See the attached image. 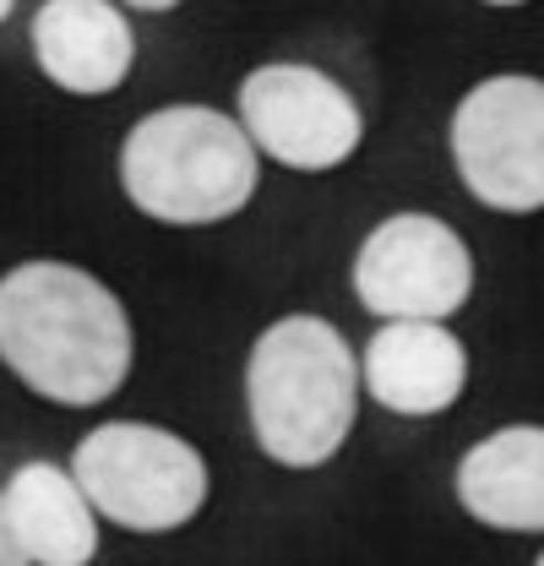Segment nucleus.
<instances>
[{"label":"nucleus","instance_id":"nucleus-2","mask_svg":"<svg viewBox=\"0 0 544 566\" xmlns=\"http://www.w3.org/2000/svg\"><path fill=\"white\" fill-rule=\"evenodd\" d=\"M245 403H251V430L272 463L316 469L338 452L354 424L359 403L354 349L322 316H283L251 349Z\"/></svg>","mask_w":544,"mask_h":566},{"label":"nucleus","instance_id":"nucleus-11","mask_svg":"<svg viewBox=\"0 0 544 566\" xmlns=\"http://www.w3.org/2000/svg\"><path fill=\"white\" fill-rule=\"evenodd\" d=\"M6 523L28 566H87L98 556V523L82 485L55 463H22L0 491Z\"/></svg>","mask_w":544,"mask_h":566},{"label":"nucleus","instance_id":"nucleus-15","mask_svg":"<svg viewBox=\"0 0 544 566\" xmlns=\"http://www.w3.org/2000/svg\"><path fill=\"white\" fill-rule=\"evenodd\" d=\"M490 6H523V0H490Z\"/></svg>","mask_w":544,"mask_h":566},{"label":"nucleus","instance_id":"nucleus-8","mask_svg":"<svg viewBox=\"0 0 544 566\" xmlns=\"http://www.w3.org/2000/svg\"><path fill=\"white\" fill-rule=\"evenodd\" d=\"M359 376L381 409L425 420V415H441L463 398L469 354L441 322H387L365 344Z\"/></svg>","mask_w":544,"mask_h":566},{"label":"nucleus","instance_id":"nucleus-9","mask_svg":"<svg viewBox=\"0 0 544 566\" xmlns=\"http://www.w3.org/2000/svg\"><path fill=\"white\" fill-rule=\"evenodd\" d=\"M39 71L82 98L115 93L136 61L132 22L109 0H44L33 17Z\"/></svg>","mask_w":544,"mask_h":566},{"label":"nucleus","instance_id":"nucleus-7","mask_svg":"<svg viewBox=\"0 0 544 566\" xmlns=\"http://www.w3.org/2000/svg\"><path fill=\"white\" fill-rule=\"evenodd\" d=\"M240 126L257 153L305 175L348 164L365 137V115L348 98V87L294 61L257 66L240 82Z\"/></svg>","mask_w":544,"mask_h":566},{"label":"nucleus","instance_id":"nucleus-3","mask_svg":"<svg viewBox=\"0 0 544 566\" xmlns=\"http://www.w3.org/2000/svg\"><path fill=\"white\" fill-rule=\"evenodd\" d=\"M262 153L245 126L207 104H169L136 120L121 147V186L158 223H218L257 197Z\"/></svg>","mask_w":544,"mask_h":566},{"label":"nucleus","instance_id":"nucleus-13","mask_svg":"<svg viewBox=\"0 0 544 566\" xmlns=\"http://www.w3.org/2000/svg\"><path fill=\"white\" fill-rule=\"evenodd\" d=\"M136 11H169V6H180V0H126Z\"/></svg>","mask_w":544,"mask_h":566},{"label":"nucleus","instance_id":"nucleus-5","mask_svg":"<svg viewBox=\"0 0 544 566\" xmlns=\"http://www.w3.org/2000/svg\"><path fill=\"white\" fill-rule=\"evenodd\" d=\"M452 164L484 208H544V82L490 76L452 115Z\"/></svg>","mask_w":544,"mask_h":566},{"label":"nucleus","instance_id":"nucleus-12","mask_svg":"<svg viewBox=\"0 0 544 566\" xmlns=\"http://www.w3.org/2000/svg\"><path fill=\"white\" fill-rule=\"evenodd\" d=\"M0 566H28L22 545H17V534H11V523H6V501H0Z\"/></svg>","mask_w":544,"mask_h":566},{"label":"nucleus","instance_id":"nucleus-10","mask_svg":"<svg viewBox=\"0 0 544 566\" xmlns=\"http://www.w3.org/2000/svg\"><path fill=\"white\" fill-rule=\"evenodd\" d=\"M469 517L506 534H544V424H506L458 463Z\"/></svg>","mask_w":544,"mask_h":566},{"label":"nucleus","instance_id":"nucleus-4","mask_svg":"<svg viewBox=\"0 0 544 566\" xmlns=\"http://www.w3.org/2000/svg\"><path fill=\"white\" fill-rule=\"evenodd\" d=\"M71 480L82 485L87 506L132 534H169L191 523L207 501L202 452L158 424L115 420L76 441Z\"/></svg>","mask_w":544,"mask_h":566},{"label":"nucleus","instance_id":"nucleus-6","mask_svg":"<svg viewBox=\"0 0 544 566\" xmlns=\"http://www.w3.org/2000/svg\"><path fill=\"white\" fill-rule=\"evenodd\" d=\"M474 289L469 245L430 212L376 223L354 256V294L381 322H447Z\"/></svg>","mask_w":544,"mask_h":566},{"label":"nucleus","instance_id":"nucleus-16","mask_svg":"<svg viewBox=\"0 0 544 566\" xmlns=\"http://www.w3.org/2000/svg\"><path fill=\"white\" fill-rule=\"evenodd\" d=\"M540 566H544V556H540Z\"/></svg>","mask_w":544,"mask_h":566},{"label":"nucleus","instance_id":"nucleus-1","mask_svg":"<svg viewBox=\"0 0 544 566\" xmlns=\"http://www.w3.org/2000/svg\"><path fill=\"white\" fill-rule=\"evenodd\" d=\"M0 359L39 398L93 409L132 370L126 305L71 262H22L0 279Z\"/></svg>","mask_w":544,"mask_h":566},{"label":"nucleus","instance_id":"nucleus-14","mask_svg":"<svg viewBox=\"0 0 544 566\" xmlns=\"http://www.w3.org/2000/svg\"><path fill=\"white\" fill-rule=\"evenodd\" d=\"M11 6H17V0H0V22H6V17H11Z\"/></svg>","mask_w":544,"mask_h":566}]
</instances>
